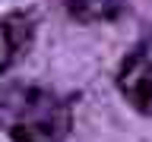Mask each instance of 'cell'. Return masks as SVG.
<instances>
[{"instance_id":"obj_1","label":"cell","mask_w":152,"mask_h":142,"mask_svg":"<svg viewBox=\"0 0 152 142\" xmlns=\"http://www.w3.org/2000/svg\"><path fill=\"white\" fill-rule=\"evenodd\" d=\"M0 142H152V0H0Z\"/></svg>"}]
</instances>
